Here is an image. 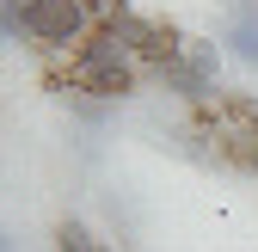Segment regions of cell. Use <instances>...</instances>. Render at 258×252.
<instances>
[{
	"instance_id": "1",
	"label": "cell",
	"mask_w": 258,
	"mask_h": 252,
	"mask_svg": "<svg viewBox=\"0 0 258 252\" xmlns=\"http://www.w3.org/2000/svg\"><path fill=\"white\" fill-rule=\"evenodd\" d=\"M148 74H142V61L129 55V43L117 37V31H92V37L74 49V55H55L49 61V86L61 92V99H86V105H117L129 99Z\"/></svg>"
},
{
	"instance_id": "5",
	"label": "cell",
	"mask_w": 258,
	"mask_h": 252,
	"mask_svg": "<svg viewBox=\"0 0 258 252\" xmlns=\"http://www.w3.org/2000/svg\"><path fill=\"white\" fill-rule=\"evenodd\" d=\"M55 252H111V246L92 234L86 222H61V228H55Z\"/></svg>"
},
{
	"instance_id": "7",
	"label": "cell",
	"mask_w": 258,
	"mask_h": 252,
	"mask_svg": "<svg viewBox=\"0 0 258 252\" xmlns=\"http://www.w3.org/2000/svg\"><path fill=\"white\" fill-rule=\"evenodd\" d=\"M234 43H240L246 61H258V25H240V31H234Z\"/></svg>"
},
{
	"instance_id": "8",
	"label": "cell",
	"mask_w": 258,
	"mask_h": 252,
	"mask_svg": "<svg viewBox=\"0 0 258 252\" xmlns=\"http://www.w3.org/2000/svg\"><path fill=\"white\" fill-rule=\"evenodd\" d=\"M0 252H13V246H7V234H0Z\"/></svg>"
},
{
	"instance_id": "2",
	"label": "cell",
	"mask_w": 258,
	"mask_h": 252,
	"mask_svg": "<svg viewBox=\"0 0 258 252\" xmlns=\"http://www.w3.org/2000/svg\"><path fill=\"white\" fill-rule=\"evenodd\" d=\"M197 142H209L228 166L258 172V105L234 99V92H215L209 105H197Z\"/></svg>"
},
{
	"instance_id": "6",
	"label": "cell",
	"mask_w": 258,
	"mask_h": 252,
	"mask_svg": "<svg viewBox=\"0 0 258 252\" xmlns=\"http://www.w3.org/2000/svg\"><path fill=\"white\" fill-rule=\"evenodd\" d=\"M25 25V0H0V37H19Z\"/></svg>"
},
{
	"instance_id": "3",
	"label": "cell",
	"mask_w": 258,
	"mask_h": 252,
	"mask_svg": "<svg viewBox=\"0 0 258 252\" xmlns=\"http://www.w3.org/2000/svg\"><path fill=\"white\" fill-rule=\"evenodd\" d=\"M92 7L86 0H25V25H19V43H31L37 55H74L92 37Z\"/></svg>"
},
{
	"instance_id": "4",
	"label": "cell",
	"mask_w": 258,
	"mask_h": 252,
	"mask_svg": "<svg viewBox=\"0 0 258 252\" xmlns=\"http://www.w3.org/2000/svg\"><path fill=\"white\" fill-rule=\"evenodd\" d=\"M215 68H221L215 43H190V49L172 61V68H166V74H154V80L166 86V92H178V99L197 111V105H209V99H215Z\"/></svg>"
}]
</instances>
